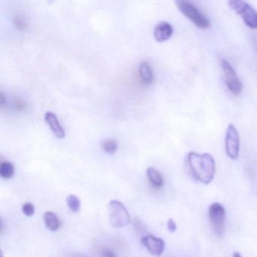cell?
<instances>
[{"label":"cell","mask_w":257,"mask_h":257,"mask_svg":"<svg viewBox=\"0 0 257 257\" xmlns=\"http://www.w3.org/2000/svg\"><path fill=\"white\" fill-rule=\"evenodd\" d=\"M66 204L69 209L74 213H77L79 211L80 207H81V202L80 199L75 195H69L66 198Z\"/></svg>","instance_id":"cell-16"},{"label":"cell","mask_w":257,"mask_h":257,"mask_svg":"<svg viewBox=\"0 0 257 257\" xmlns=\"http://www.w3.org/2000/svg\"><path fill=\"white\" fill-rule=\"evenodd\" d=\"M110 220L115 228H122L128 226L131 221L129 213L122 202L113 200L108 205Z\"/></svg>","instance_id":"cell-3"},{"label":"cell","mask_w":257,"mask_h":257,"mask_svg":"<svg viewBox=\"0 0 257 257\" xmlns=\"http://www.w3.org/2000/svg\"><path fill=\"white\" fill-rule=\"evenodd\" d=\"M173 27L169 23L162 21L157 24L154 30L155 40L158 42H164L168 40L173 35Z\"/></svg>","instance_id":"cell-9"},{"label":"cell","mask_w":257,"mask_h":257,"mask_svg":"<svg viewBox=\"0 0 257 257\" xmlns=\"http://www.w3.org/2000/svg\"><path fill=\"white\" fill-rule=\"evenodd\" d=\"M6 96L3 94V93H1V95H0V105H1V108H3L6 105Z\"/></svg>","instance_id":"cell-20"},{"label":"cell","mask_w":257,"mask_h":257,"mask_svg":"<svg viewBox=\"0 0 257 257\" xmlns=\"http://www.w3.org/2000/svg\"><path fill=\"white\" fill-rule=\"evenodd\" d=\"M15 175V167L12 163L4 161L0 164V175L4 179H9Z\"/></svg>","instance_id":"cell-14"},{"label":"cell","mask_w":257,"mask_h":257,"mask_svg":"<svg viewBox=\"0 0 257 257\" xmlns=\"http://www.w3.org/2000/svg\"><path fill=\"white\" fill-rule=\"evenodd\" d=\"M22 211L24 215L27 216V217H31V216H33V214H34V206H33V204L30 203V202H27V203L23 205Z\"/></svg>","instance_id":"cell-17"},{"label":"cell","mask_w":257,"mask_h":257,"mask_svg":"<svg viewBox=\"0 0 257 257\" xmlns=\"http://www.w3.org/2000/svg\"><path fill=\"white\" fill-rule=\"evenodd\" d=\"M167 226L170 232H175L177 230V225L173 219H169L167 223Z\"/></svg>","instance_id":"cell-18"},{"label":"cell","mask_w":257,"mask_h":257,"mask_svg":"<svg viewBox=\"0 0 257 257\" xmlns=\"http://www.w3.org/2000/svg\"><path fill=\"white\" fill-rule=\"evenodd\" d=\"M73 257H84V256H79V255H77V256H73Z\"/></svg>","instance_id":"cell-22"},{"label":"cell","mask_w":257,"mask_h":257,"mask_svg":"<svg viewBox=\"0 0 257 257\" xmlns=\"http://www.w3.org/2000/svg\"><path fill=\"white\" fill-rule=\"evenodd\" d=\"M44 221H45V226L49 230L57 231L60 227V220L54 213L51 211H47L44 214Z\"/></svg>","instance_id":"cell-12"},{"label":"cell","mask_w":257,"mask_h":257,"mask_svg":"<svg viewBox=\"0 0 257 257\" xmlns=\"http://www.w3.org/2000/svg\"><path fill=\"white\" fill-rule=\"evenodd\" d=\"M229 7L242 18L246 25L257 28V12L244 0H228Z\"/></svg>","instance_id":"cell-4"},{"label":"cell","mask_w":257,"mask_h":257,"mask_svg":"<svg viewBox=\"0 0 257 257\" xmlns=\"http://www.w3.org/2000/svg\"><path fill=\"white\" fill-rule=\"evenodd\" d=\"M45 120L47 124L49 126L50 128H51L53 134L55 136V137L60 139H63L65 137L64 130H63V126H61L60 122H59L58 118H57V115L55 114L50 112V111L45 113Z\"/></svg>","instance_id":"cell-10"},{"label":"cell","mask_w":257,"mask_h":257,"mask_svg":"<svg viewBox=\"0 0 257 257\" xmlns=\"http://www.w3.org/2000/svg\"><path fill=\"white\" fill-rule=\"evenodd\" d=\"M221 66L224 74L225 82L228 89L233 94H240L242 91L243 85L235 69L226 60H222Z\"/></svg>","instance_id":"cell-6"},{"label":"cell","mask_w":257,"mask_h":257,"mask_svg":"<svg viewBox=\"0 0 257 257\" xmlns=\"http://www.w3.org/2000/svg\"><path fill=\"white\" fill-rule=\"evenodd\" d=\"M143 245L147 249L151 254L155 256H159L162 254L165 248V243L161 238H156L152 235L143 237L141 240Z\"/></svg>","instance_id":"cell-8"},{"label":"cell","mask_w":257,"mask_h":257,"mask_svg":"<svg viewBox=\"0 0 257 257\" xmlns=\"http://www.w3.org/2000/svg\"><path fill=\"white\" fill-rule=\"evenodd\" d=\"M146 175L151 184L155 187H161L164 184L162 175L153 167H149L146 170Z\"/></svg>","instance_id":"cell-13"},{"label":"cell","mask_w":257,"mask_h":257,"mask_svg":"<svg viewBox=\"0 0 257 257\" xmlns=\"http://www.w3.org/2000/svg\"><path fill=\"white\" fill-rule=\"evenodd\" d=\"M188 165L195 179L202 184H209L215 175L216 164L214 157L210 154L190 152L188 154Z\"/></svg>","instance_id":"cell-1"},{"label":"cell","mask_w":257,"mask_h":257,"mask_svg":"<svg viewBox=\"0 0 257 257\" xmlns=\"http://www.w3.org/2000/svg\"><path fill=\"white\" fill-rule=\"evenodd\" d=\"M102 149L104 152L109 154H113L116 153L119 149V143L116 139H109L104 141L102 144Z\"/></svg>","instance_id":"cell-15"},{"label":"cell","mask_w":257,"mask_h":257,"mask_svg":"<svg viewBox=\"0 0 257 257\" xmlns=\"http://www.w3.org/2000/svg\"><path fill=\"white\" fill-rule=\"evenodd\" d=\"M176 5L181 13L199 28L204 30L208 28L211 25L208 18L190 2L187 0H176Z\"/></svg>","instance_id":"cell-2"},{"label":"cell","mask_w":257,"mask_h":257,"mask_svg":"<svg viewBox=\"0 0 257 257\" xmlns=\"http://www.w3.org/2000/svg\"><path fill=\"white\" fill-rule=\"evenodd\" d=\"M232 257H242L241 256V255L239 253H238V252H235V253L233 254V256Z\"/></svg>","instance_id":"cell-21"},{"label":"cell","mask_w":257,"mask_h":257,"mask_svg":"<svg viewBox=\"0 0 257 257\" xmlns=\"http://www.w3.org/2000/svg\"><path fill=\"white\" fill-rule=\"evenodd\" d=\"M101 257H116L111 250H105L101 253Z\"/></svg>","instance_id":"cell-19"},{"label":"cell","mask_w":257,"mask_h":257,"mask_svg":"<svg viewBox=\"0 0 257 257\" xmlns=\"http://www.w3.org/2000/svg\"><path fill=\"white\" fill-rule=\"evenodd\" d=\"M209 218L216 235L222 238L224 235L226 227V210L224 207L218 202L211 204L209 207Z\"/></svg>","instance_id":"cell-5"},{"label":"cell","mask_w":257,"mask_h":257,"mask_svg":"<svg viewBox=\"0 0 257 257\" xmlns=\"http://www.w3.org/2000/svg\"><path fill=\"white\" fill-rule=\"evenodd\" d=\"M225 148L228 157L236 160L239 156L240 139L237 128L233 124H229L225 138Z\"/></svg>","instance_id":"cell-7"},{"label":"cell","mask_w":257,"mask_h":257,"mask_svg":"<svg viewBox=\"0 0 257 257\" xmlns=\"http://www.w3.org/2000/svg\"><path fill=\"white\" fill-rule=\"evenodd\" d=\"M139 75H140L142 81L145 84H152V81H153V72H152V67L147 62H143L140 65Z\"/></svg>","instance_id":"cell-11"}]
</instances>
